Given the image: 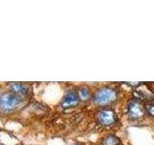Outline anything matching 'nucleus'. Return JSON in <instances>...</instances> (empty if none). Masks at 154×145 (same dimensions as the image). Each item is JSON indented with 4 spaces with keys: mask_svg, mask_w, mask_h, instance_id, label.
<instances>
[{
    "mask_svg": "<svg viewBox=\"0 0 154 145\" xmlns=\"http://www.w3.org/2000/svg\"><path fill=\"white\" fill-rule=\"evenodd\" d=\"M74 145H80V144H74Z\"/></svg>",
    "mask_w": 154,
    "mask_h": 145,
    "instance_id": "obj_10",
    "label": "nucleus"
},
{
    "mask_svg": "<svg viewBox=\"0 0 154 145\" xmlns=\"http://www.w3.org/2000/svg\"><path fill=\"white\" fill-rule=\"evenodd\" d=\"M96 119L100 125L108 127V126H112L117 122L118 117L113 109L103 108L98 111L97 115H96Z\"/></svg>",
    "mask_w": 154,
    "mask_h": 145,
    "instance_id": "obj_4",
    "label": "nucleus"
},
{
    "mask_svg": "<svg viewBox=\"0 0 154 145\" xmlns=\"http://www.w3.org/2000/svg\"><path fill=\"white\" fill-rule=\"evenodd\" d=\"M118 92L112 87H101L96 90L93 97V101L96 105L105 106L115 103L118 100Z\"/></svg>",
    "mask_w": 154,
    "mask_h": 145,
    "instance_id": "obj_1",
    "label": "nucleus"
},
{
    "mask_svg": "<svg viewBox=\"0 0 154 145\" xmlns=\"http://www.w3.org/2000/svg\"><path fill=\"white\" fill-rule=\"evenodd\" d=\"M146 106L138 99H131L127 105V114L131 119H140L146 114Z\"/></svg>",
    "mask_w": 154,
    "mask_h": 145,
    "instance_id": "obj_2",
    "label": "nucleus"
},
{
    "mask_svg": "<svg viewBox=\"0 0 154 145\" xmlns=\"http://www.w3.org/2000/svg\"><path fill=\"white\" fill-rule=\"evenodd\" d=\"M78 96H79L80 100L88 101V100L91 99V91H90V89L88 88V87H82V88L79 89Z\"/></svg>",
    "mask_w": 154,
    "mask_h": 145,
    "instance_id": "obj_8",
    "label": "nucleus"
},
{
    "mask_svg": "<svg viewBox=\"0 0 154 145\" xmlns=\"http://www.w3.org/2000/svg\"><path fill=\"white\" fill-rule=\"evenodd\" d=\"M22 101L21 97L16 94L5 93L0 96V108L4 111H8L14 108Z\"/></svg>",
    "mask_w": 154,
    "mask_h": 145,
    "instance_id": "obj_3",
    "label": "nucleus"
},
{
    "mask_svg": "<svg viewBox=\"0 0 154 145\" xmlns=\"http://www.w3.org/2000/svg\"><path fill=\"white\" fill-rule=\"evenodd\" d=\"M144 106H146V112L154 118V104H147L144 105Z\"/></svg>",
    "mask_w": 154,
    "mask_h": 145,
    "instance_id": "obj_9",
    "label": "nucleus"
},
{
    "mask_svg": "<svg viewBox=\"0 0 154 145\" xmlns=\"http://www.w3.org/2000/svg\"><path fill=\"white\" fill-rule=\"evenodd\" d=\"M10 88H11V90L14 93L20 94V95L25 94L27 91L26 86L23 83H21V82H12V83H10Z\"/></svg>",
    "mask_w": 154,
    "mask_h": 145,
    "instance_id": "obj_6",
    "label": "nucleus"
},
{
    "mask_svg": "<svg viewBox=\"0 0 154 145\" xmlns=\"http://www.w3.org/2000/svg\"><path fill=\"white\" fill-rule=\"evenodd\" d=\"M79 96L77 93L73 91H69L66 94L64 97V100H63L62 105L63 108H70V106H73L75 105L78 104L79 102Z\"/></svg>",
    "mask_w": 154,
    "mask_h": 145,
    "instance_id": "obj_5",
    "label": "nucleus"
},
{
    "mask_svg": "<svg viewBox=\"0 0 154 145\" xmlns=\"http://www.w3.org/2000/svg\"><path fill=\"white\" fill-rule=\"evenodd\" d=\"M103 145H119L120 140L118 137H116L115 134H108L107 137H105L102 140Z\"/></svg>",
    "mask_w": 154,
    "mask_h": 145,
    "instance_id": "obj_7",
    "label": "nucleus"
}]
</instances>
